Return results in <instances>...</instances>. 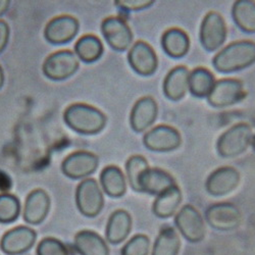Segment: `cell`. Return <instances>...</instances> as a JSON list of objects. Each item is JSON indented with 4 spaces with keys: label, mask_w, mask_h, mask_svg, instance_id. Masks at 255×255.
I'll use <instances>...</instances> for the list:
<instances>
[{
    "label": "cell",
    "mask_w": 255,
    "mask_h": 255,
    "mask_svg": "<svg viewBox=\"0 0 255 255\" xmlns=\"http://www.w3.org/2000/svg\"><path fill=\"white\" fill-rule=\"evenodd\" d=\"M3 83H4V74L1 66H0V88L3 86Z\"/></svg>",
    "instance_id": "cell-37"
},
{
    "label": "cell",
    "mask_w": 255,
    "mask_h": 255,
    "mask_svg": "<svg viewBox=\"0 0 255 255\" xmlns=\"http://www.w3.org/2000/svg\"><path fill=\"white\" fill-rule=\"evenodd\" d=\"M252 130L248 124L240 123L230 128L221 135L217 142V149L225 158L236 157L247 150L252 141Z\"/></svg>",
    "instance_id": "cell-3"
},
{
    "label": "cell",
    "mask_w": 255,
    "mask_h": 255,
    "mask_svg": "<svg viewBox=\"0 0 255 255\" xmlns=\"http://www.w3.org/2000/svg\"><path fill=\"white\" fill-rule=\"evenodd\" d=\"M132 230V218L126 210H116L109 219L106 226V240L111 244L117 245L126 240Z\"/></svg>",
    "instance_id": "cell-20"
},
{
    "label": "cell",
    "mask_w": 255,
    "mask_h": 255,
    "mask_svg": "<svg viewBox=\"0 0 255 255\" xmlns=\"http://www.w3.org/2000/svg\"><path fill=\"white\" fill-rule=\"evenodd\" d=\"M251 145H252V148H253V150H254V152H255V135L252 137V141H251Z\"/></svg>",
    "instance_id": "cell-38"
},
{
    "label": "cell",
    "mask_w": 255,
    "mask_h": 255,
    "mask_svg": "<svg viewBox=\"0 0 255 255\" xmlns=\"http://www.w3.org/2000/svg\"><path fill=\"white\" fill-rule=\"evenodd\" d=\"M76 203L81 214L87 218L97 217L103 206L104 197L95 179H85L77 187Z\"/></svg>",
    "instance_id": "cell-4"
},
{
    "label": "cell",
    "mask_w": 255,
    "mask_h": 255,
    "mask_svg": "<svg viewBox=\"0 0 255 255\" xmlns=\"http://www.w3.org/2000/svg\"><path fill=\"white\" fill-rule=\"evenodd\" d=\"M232 15L236 25L246 33H255V1L239 0L233 5Z\"/></svg>",
    "instance_id": "cell-27"
},
{
    "label": "cell",
    "mask_w": 255,
    "mask_h": 255,
    "mask_svg": "<svg viewBox=\"0 0 255 255\" xmlns=\"http://www.w3.org/2000/svg\"><path fill=\"white\" fill-rule=\"evenodd\" d=\"M9 40V27L8 25L4 22V20L0 19V53H1Z\"/></svg>",
    "instance_id": "cell-35"
},
{
    "label": "cell",
    "mask_w": 255,
    "mask_h": 255,
    "mask_svg": "<svg viewBox=\"0 0 255 255\" xmlns=\"http://www.w3.org/2000/svg\"><path fill=\"white\" fill-rule=\"evenodd\" d=\"M9 4L8 0H0V16H2L8 10Z\"/></svg>",
    "instance_id": "cell-36"
},
{
    "label": "cell",
    "mask_w": 255,
    "mask_h": 255,
    "mask_svg": "<svg viewBox=\"0 0 255 255\" xmlns=\"http://www.w3.org/2000/svg\"><path fill=\"white\" fill-rule=\"evenodd\" d=\"M37 255H69L67 246L55 238H44L37 246Z\"/></svg>",
    "instance_id": "cell-33"
},
{
    "label": "cell",
    "mask_w": 255,
    "mask_h": 255,
    "mask_svg": "<svg viewBox=\"0 0 255 255\" xmlns=\"http://www.w3.org/2000/svg\"><path fill=\"white\" fill-rule=\"evenodd\" d=\"M228 29L224 17L216 11L208 12L200 27L201 44L207 51L220 49L227 39Z\"/></svg>",
    "instance_id": "cell-7"
},
{
    "label": "cell",
    "mask_w": 255,
    "mask_h": 255,
    "mask_svg": "<svg viewBox=\"0 0 255 255\" xmlns=\"http://www.w3.org/2000/svg\"><path fill=\"white\" fill-rule=\"evenodd\" d=\"M255 62V42L244 40L233 42L223 48L212 60L221 73H234L244 70Z\"/></svg>",
    "instance_id": "cell-2"
},
{
    "label": "cell",
    "mask_w": 255,
    "mask_h": 255,
    "mask_svg": "<svg viewBox=\"0 0 255 255\" xmlns=\"http://www.w3.org/2000/svg\"><path fill=\"white\" fill-rule=\"evenodd\" d=\"M189 74L186 67H176L169 72L163 81V93L173 101L181 100L189 90Z\"/></svg>",
    "instance_id": "cell-21"
},
{
    "label": "cell",
    "mask_w": 255,
    "mask_h": 255,
    "mask_svg": "<svg viewBox=\"0 0 255 255\" xmlns=\"http://www.w3.org/2000/svg\"><path fill=\"white\" fill-rule=\"evenodd\" d=\"M100 184L106 195L120 198L127 190L126 178L122 169L116 165H109L100 174Z\"/></svg>",
    "instance_id": "cell-24"
},
{
    "label": "cell",
    "mask_w": 255,
    "mask_h": 255,
    "mask_svg": "<svg viewBox=\"0 0 255 255\" xmlns=\"http://www.w3.org/2000/svg\"><path fill=\"white\" fill-rule=\"evenodd\" d=\"M175 224L183 237L191 243H198L205 238L204 220L193 205L183 206L175 218Z\"/></svg>",
    "instance_id": "cell-8"
},
{
    "label": "cell",
    "mask_w": 255,
    "mask_h": 255,
    "mask_svg": "<svg viewBox=\"0 0 255 255\" xmlns=\"http://www.w3.org/2000/svg\"><path fill=\"white\" fill-rule=\"evenodd\" d=\"M79 28L80 24L76 17L63 14L49 20L44 30V36L51 44H66L76 37Z\"/></svg>",
    "instance_id": "cell-14"
},
{
    "label": "cell",
    "mask_w": 255,
    "mask_h": 255,
    "mask_svg": "<svg viewBox=\"0 0 255 255\" xmlns=\"http://www.w3.org/2000/svg\"><path fill=\"white\" fill-rule=\"evenodd\" d=\"M177 185L174 177L161 168H148L139 181L140 192L158 196L164 191Z\"/></svg>",
    "instance_id": "cell-19"
},
{
    "label": "cell",
    "mask_w": 255,
    "mask_h": 255,
    "mask_svg": "<svg viewBox=\"0 0 255 255\" xmlns=\"http://www.w3.org/2000/svg\"><path fill=\"white\" fill-rule=\"evenodd\" d=\"M128 60L131 68L139 75L148 77L153 75L158 66V59L154 49L144 41H138L131 47Z\"/></svg>",
    "instance_id": "cell-16"
},
{
    "label": "cell",
    "mask_w": 255,
    "mask_h": 255,
    "mask_svg": "<svg viewBox=\"0 0 255 255\" xmlns=\"http://www.w3.org/2000/svg\"><path fill=\"white\" fill-rule=\"evenodd\" d=\"M20 203L16 196L8 193L0 194V223H13L19 216Z\"/></svg>",
    "instance_id": "cell-31"
},
{
    "label": "cell",
    "mask_w": 255,
    "mask_h": 255,
    "mask_svg": "<svg viewBox=\"0 0 255 255\" xmlns=\"http://www.w3.org/2000/svg\"><path fill=\"white\" fill-rule=\"evenodd\" d=\"M37 239L36 232L25 226H18L6 232L0 241V248L7 255H19L29 251Z\"/></svg>",
    "instance_id": "cell-13"
},
{
    "label": "cell",
    "mask_w": 255,
    "mask_h": 255,
    "mask_svg": "<svg viewBox=\"0 0 255 255\" xmlns=\"http://www.w3.org/2000/svg\"><path fill=\"white\" fill-rule=\"evenodd\" d=\"M146 148L155 152H168L178 149L182 144V136L175 128L160 125L148 131L143 138Z\"/></svg>",
    "instance_id": "cell-11"
},
{
    "label": "cell",
    "mask_w": 255,
    "mask_h": 255,
    "mask_svg": "<svg viewBox=\"0 0 255 255\" xmlns=\"http://www.w3.org/2000/svg\"><path fill=\"white\" fill-rule=\"evenodd\" d=\"M245 97L243 83L236 79L216 81L214 88L207 96L209 104L217 109H224L240 102Z\"/></svg>",
    "instance_id": "cell-9"
},
{
    "label": "cell",
    "mask_w": 255,
    "mask_h": 255,
    "mask_svg": "<svg viewBox=\"0 0 255 255\" xmlns=\"http://www.w3.org/2000/svg\"><path fill=\"white\" fill-rule=\"evenodd\" d=\"M215 84L214 74L205 68H197L189 74V90L196 97H207Z\"/></svg>",
    "instance_id": "cell-26"
},
{
    "label": "cell",
    "mask_w": 255,
    "mask_h": 255,
    "mask_svg": "<svg viewBox=\"0 0 255 255\" xmlns=\"http://www.w3.org/2000/svg\"><path fill=\"white\" fill-rule=\"evenodd\" d=\"M182 202V192L175 185L156 196L152 206L153 214L160 219H167L175 215Z\"/></svg>",
    "instance_id": "cell-25"
},
{
    "label": "cell",
    "mask_w": 255,
    "mask_h": 255,
    "mask_svg": "<svg viewBox=\"0 0 255 255\" xmlns=\"http://www.w3.org/2000/svg\"><path fill=\"white\" fill-rule=\"evenodd\" d=\"M205 221L215 230H236L242 221L240 209L233 203L222 202L210 205L205 210Z\"/></svg>",
    "instance_id": "cell-6"
},
{
    "label": "cell",
    "mask_w": 255,
    "mask_h": 255,
    "mask_svg": "<svg viewBox=\"0 0 255 255\" xmlns=\"http://www.w3.org/2000/svg\"><path fill=\"white\" fill-rule=\"evenodd\" d=\"M50 209L49 195L42 189H36L28 195L24 207V220L30 225L43 222Z\"/></svg>",
    "instance_id": "cell-18"
},
{
    "label": "cell",
    "mask_w": 255,
    "mask_h": 255,
    "mask_svg": "<svg viewBox=\"0 0 255 255\" xmlns=\"http://www.w3.org/2000/svg\"><path fill=\"white\" fill-rule=\"evenodd\" d=\"M74 245L80 255H110V248L105 240L93 231L78 232Z\"/></svg>",
    "instance_id": "cell-22"
},
{
    "label": "cell",
    "mask_w": 255,
    "mask_h": 255,
    "mask_svg": "<svg viewBox=\"0 0 255 255\" xmlns=\"http://www.w3.org/2000/svg\"><path fill=\"white\" fill-rule=\"evenodd\" d=\"M154 1L150 0H121V1H116L115 4L126 11H138L146 8H149L153 5Z\"/></svg>",
    "instance_id": "cell-34"
},
{
    "label": "cell",
    "mask_w": 255,
    "mask_h": 255,
    "mask_svg": "<svg viewBox=\"0 0 255 255\" xmlns=\"http://www.w3.org/2000/svg\"><path fill=\"white\" fill-rule=\"evenodd\" d=\"M150 248V240L146 235H139L131 238L122 248L121 255H148Z\"/></svg>",
    "instance_id": "cell-32"
},
{
    "label": "cell",
    "mask_w": 255,
    "mask_h": 255,
    "mask_svg": "<svg viewBox=\"0 0 255 255\" xmlns=\"http://www.w3.org/2000/svg\"><path fill=\"white\" fill-rule=\"evenodd\" d=\"M101 32L109 45L116 51H126L133 42L131 28L120 16L106 17L101 24Z\"/></svg>",
    "instance_id": "cell-10"
},
{
    "label": "cell",
    "mask_w": 255,
    "mask_h": 255,
    "mask_svg": "<svg viewBox=\"0 0 255 255\" xmlns=\"http://www.w3.org/2000/svg\"><path fill=\"white\" fill-rule=\"evenodd\" d=\"M180 247L181 241L176 230L172 227H164L154 242L152 255H178Z\"/></svg>",
    "instance_id": "cell-29"
},
{
    "label": "cell",
    "mask_w": 255,
    "mask_h": 255,
    "mask_svg": "<svg viewBox=\"0 0 255 255\" xmlns=\"http://www.w3.org/2000/svg\"><path fill=\"white\" fill-rule=\"evenodd\" d=\"M240 179V173L235 167L222 166L209 175L205 183V188L212 196H225L238 187Z\"/></svg>",
    "instance_id": "cell-15"
},
{
    "label": "cell",
    "mask_w": 255,
    "mask_h": 255,
    "mask_svg": "<svg viewBox=\"0 0 255 255\" xmlns=\"http://www.w3.org/2000/svg\"><path fill=\"white\" fill-rule=\"evenodd\" d=\"M161 45L167 55L174 58H181L189 51L190 38L185 31L172 28L163 33Z\"/></svg>",
    "instance_id": "cell-23"
},
{
    "label": "cell",
    "mask_w": 255,
    "mask_h": 255,
    "mask_svg": "<svg viewBox=\"0 0 255 255\" xmlns=\"http://www.w3.org/2000/svg\"><path fill=\"white\" fill-rule=\"evenodd\" d=\"M149 168L147 159L142 155H133L128 159L126 163L127 177L129 180L130 186L136 192H140L139 181L142 174Z\"/></svg>",
    "instance_id": "cell-30"
},
{
    "label": "cell",
    "mask_w": 255,
    "mask_h": 255,
    "mask_svg": "<svg viewBox=\"0 0 255 255\" xmlns=\"http://www.w3.org/2000/svg\"><path fill=\"white\" fill-rule=\"evenodd\" d=\"M99 165L98 156L88 151H77L62 161V173L73 180L87 178L94 174Z\"/></svg>",
    "instance_id": "cell-12"
},
{
    "label": "cell",
    "mask_w": 255,
    "mask_h": 255,
    "mask_svg": "<svg viewBox=\"0 0 255 255\" xmlns=\"http://www.w3.org/2000/svg\"><path fill=\"white\" fill-rule=\"evenodd\" d=\"M158 114L156 101L150 97L145 96L140 98L133 106L130 124L132 129L137 133H142L154 124Z\"/></svg>",
    "instance_id": "cell-17"
},
{
    "label": "cell",
    "mask_w": 255,
    "mask_h": 255,
    "mask_svg": "<svg viewBox=\"0 0 255 255\" xmlns=\"http://www.w3.org/2000/svg\"><path fill=\"white\" fill-rule=\"evenodd\" d=\"M66 124L77 133L95 135L100 133L108 123L105 115L86 103H74L63 114Z\"/></svg>",
    "instance_id": "cell-1"
},
{
    "label": "cell",
    "mask_w": 255,
    "mask_h": 255,
    "mask_svg": "<svg viewBox=\"0 0 255 255\" xmlns=\"http://www.w3.org/2000/svg\"><path fill=\"white\" fill-rule=\"evenodd\" d=\"M103 53V44L94 35H85L75 44V54L82 61L91 63L98 60Z\"/></svg>",
    "instance_id": "cell-28"
},
{
    "label": "cell",
    "mask_w": 255,
    "mask_h": 255,
    "mask_svg": "<svg viewBox=\"0 0 255 255\" xmlns=\"http://www.w3.org/2000/svg\"><path fill=\"white\" fill-rule=\"evenodd\" d=\"M80 66L75 52L59 50L50 54L44 61L42 71L46 78L52 81H63L76 74Z\"/></svg>",
    "instance_id": "cell-5"
}]
</instances>
